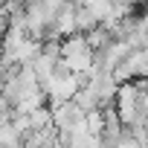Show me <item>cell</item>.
<instances>
[{
  "label": "cell",
  "mask_w": 148,
  "mask_h": 148,
  "mask_svg": "<svg viewBox=\"0 0 148 148\" xmlns=\"http://www.w3.org/2000/svg\"><path fill=\"white\" fill-rule=\"evenodd\" d=\"M26 122H29V131H32V134H38V131L52 128V113H49L47 108H38V110H32V113L26 116Z\"/></svg>",
  "instance_id": "6da1fadb"
}]
</instances>
